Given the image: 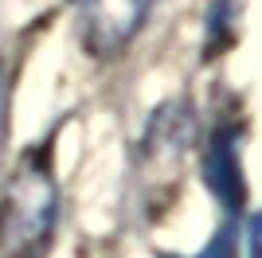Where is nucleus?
Wrapping results in <instances>:
<instances>
[{"label": "nucleus", "instance_id": "7ed1b4c3", "mask_svg": "<svg viewBox=\"0 0 262 258\" xmlns=\"http://www.w3.org/2000/svg\"><path fill=\"white\" fill-rule=\"evenodd\" d=\"M204 180H208L211 196L227 211H239L243 207V200H247V176H243V164H239V129L235 125L215 129V137L208 141Z\"/></svg>", "mask_w": 262, "mask_h": 258}, {"label": "nucleus", "instance_id": "20e7f679", "mask_svg": "<svg viewBox=\"0 0 262 258\" xmlns=\"http://www.w3.org/2000/svg\"><path fill=\"white\" fill-rule=\"evenodd\" d=\"M196 258H235V227H219L215 235H211V243L204 250H200Z\"/></svg>", "mask_w": 262, "mask_h": 258}, {"label": "nucleus", "instance_id": "f257e3e1", "mask_svg": "<svg viewBox=\"0 0 262 258\" xmlns=\"http://www.w3.org/2000/svg\"><path fill=\"white\" fill-rule=\"evenodd\" d=\"M59 192L43 157H24L0 200V258H39L51 239Z\"/></svg>", "mask_w": 262, "mask_h": 258}, {"label": "nucleus", "instance_id": "f03ea898", "mask_svg": "<svg viewBox=\"0 0 262 258\" xmlns=\"http://www.w3.org/2000/svg\"><path fill=\"white\" fill-rule=\"evenodd\" d=\"M149 8H153V0H78L86 47L98 55H114L141 32Z\"/></svg>", "mask_w": 262, "mask_h": 258}, {"label": "nucleus", "instance_id": "39448f33", "mask_svg": "<svg viewBox=\"0 0 262 258\" xmlns=\"http://www.w3.org/2000/svg\"><path fill=\"white\" fill-rule=\"evenodd\" d=\"M247 258H262V211L247 219Z\"/></svg>", "mask_w": 262, "mask_h": 258}]
</instances>
